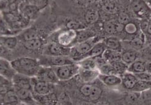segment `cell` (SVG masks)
<instances>
[{
    "mask_svg": "<svg viewBox=\"0 0 151 105\" xmlns=\"http://www.w3.org/2000/svg\"><path fill=\"white\" fill-rule=\"evenodd\" d=\"M11 62L17 73L30 78L35 77L41 67L39 61L28 57L18 58Z\"/></svg>",
    "mask_w": 151,
    "mask_h": 105,
    "instance_id": "1",
    "label": "cell"
},
{
    "mask_svg": "<svg viewBox=\"0 0 151 105\" xmlns=\"http://www.w3.org/2000/svg\"><path fill=\"white\" fill-rule=\"evenodd\" d=\"M98 41H99V38L94 36L86 41L75 44L71 47L70 57L76 62L81 57L87 53Z\"/></svg>",
    "mask_w": 151,
    "mask_h": 105,
    "instance_id": "2",
    "label": "cell"
},
{
    "mask_svg": "<svg viewBox=\"0 0 151 105\" xmlns=\"http://www.w3.org/2000/svg\"><path fill=\"white\" fill-rule=\"evenodd\" d=\"M53 68L59 80L65 81L71 79L74 76L78 75L81 67L76 62H74Z\"/></svg>",
    "mask_w": 151,
    "mask_h": 105,
    "instance_id": "3",
    "label": "cell"
},
{
    "mask_svg": "<svg viewBox=\"0 0 151 105\" xmlns=\"http://www.w3.org/2000/svg\"><path fill=\"white\" fill-rule=\"evenodd\" d=\"M41 66L47 67H58L75 62L70 56H51L45 55L39 60Z\"/></svg>",
    "mask_w": 151,
    "mask_h": 105,
    "instance_id": "4",
    "label": "cell"
},
{
    "mask_svg": "<svg viewBox=\"0 0 151 105\" xmlns=\"http://www.w3.org/2000/svg\"><path fill=\"white\" fill-rule=\"evenodd\" d=\"M130 8L132 12L140 20L151 17V9L144 0H132Z\"/></svg>",
    "mask_w": 151,
    "mask_h": 105,
    "instance_id": "5",
    "label": "cell"
},
{
    "mask_svg": "<svg viewBox=\"0 0 151 105\" xmlns=\"http://www.w3.org/2000/svg\"><path fill=\"white\" fill-rule=\"evenodd\" d=\"M78 31L67 29L60 32L57 37V41L65 47L71 48L76 44Z\"/></svg>",
    "mask_w": 151,
    "mask_h": 105,
    "instance_id": "6",
    "label": "cell"
},
{
    "mask_svg": "<svg viewBox=\"0 0 151 105\" xmlns=\"http://www.w3.org/2000/svg\"><path fill=\"white\" fill-rule=\"evenodd\" d=\"M71 48L65 47L58 42H52L45 48L44 54L51 56H70Z\"/></svg>",
    "mask_w": 151,
    "mask_h": 105,
    "instance_id": "7",
    "label": "cell"
},
{
    "mask_svg": "<svg viewBox=\"0 0 151 105\" xmlns=\"http://www.w3.org/2000/svg\"><path fill=\"white\" fill-rule=\"evenodd\" d=\"M32 92L34 94L44 95L52 93L54 90V84L38 80L35 77L32 78Z\"/></svg>",
    "mask_w": 151,
    "mask_h": 105,
    "instance_id": "8",
    "label": "cell"
},
{
    "mask_svg": "<svg viewBox=\"0 0 151 105\" xmlns=\"http://www.w3.org/2000/svg\"><path fill=\"white\" fill-rule=\"evenodd\" d=\"M35 78L39 80L52 84L57 83L59 81L54 68L47 66H41Z\"/></svg>",
    "mask_w": 151,
    "mask_h": 105,
    "instance_id": "9",
    "label": "cell"
},
{
    "mask_svg": "<svg viewBox=\"0 0 151 105\" xmlns=\"http://www.w3.org/2000/svg\"><path fill=\"white\" fill-rule=\"evenodd\" d=\"M0 74L2 77L12 81L17 73L12 67L11 62L4 58H1L0 59Z\"/></svg>",
    "mask_w": 151,
    "mask_h": 105,
    "instance_id": "10",
    "label": "cell"
},
{
    "mask_svg": "<svg viewBox=\"0 0 151 105\" xmlns=\"http://www.w3.org/2000/svg\"><path fill=\"white\" fill-rule=\"evenodd\" d=\"M14 87L28 89L32 91V78L17 73L12 80Z\"/></svg>",
    "mask_w": 151,
    "mask_h": 105,
    "instance_id": "11",
    "label": "cell"
},
{
    "mask_svg": "<svg viewBox=\"0 0 151 105\" xmlns=\"http://www.w3.org/2000/svg\"><path fill=\"white\" fill-rule=\"evenodd\" d=\"M106 50V47L103 41H99L92 47V49L87 53L81 57L76 62H78L82 59L88 58H98V57H102L104 52Z\"/></svg>",
    "mask_w": 151,
    "mask_h": 105,
    "instance_id": "12",
    "label": "cell"
},
{
    "mask_svg": "<svg viewBox=\"0 0 151 105\" xmlns=\"http://www.w3.org/2000/svg\"><path fill=\"white\" fill-rule=\"evenodd\" d=\"M13 89L19 101H23L28 104L34 103L33 92L32 90L14 87V86Z\"/></svg>",
    "mask_w": 151,
    "mask_h": 105,
    "instance_id": "13",
    "label": "cell"
},
{
    "mask_svg": "<svg viewBox=\"0 0 151 105\" xmlns=\"http://www.w3.org/2000/svg\"><path fill=\"white\" fill-rule=\"evenodd\" d=\"M100 73L98 70H90L83 68L80 69L78 75L81 80L84 83H91L93 82L98 77Z\"/></svg>",
    "mask_w": 151,
    "mask_h": 105,
    "instance_id": "14",
    "label": "cell"
},
{
    "mask_svg": "<svg viewBox=\"0 0 151 105\" xmlns=\"http://www.w3.org/2000/svg\"><path fill=\"white\" fill-rule=\"evenodd\" d=\"M98 79L107 87H115L121 85L122 80L118 75H104L99 74Z\"/></svg>",
    "mask_w": 151,
    "mask_h": 105,
    "instance_id": "15",
    "label": "cell"
},
{
    "mask_svg": "<svg viewBox=\"0 0 151 105\" xmlns=\"http://www.w3.org/2000/svg\"><path fill=\"white\" fill-rule=\"evenodd\" d=\"M121 78L122 80L121 85H122V87L125 89L130 91L133 89L136 83L138 81V79L135 74L128 71L122 74L121 76Z\"/></svg>",
    "mask_w": 151,
    "mask_h": 105,
    "instance_id": "16",
    "label": "cell"
},
{
    "mask_svg": "<svg viewBox=\"0 0 151 105\" xmlns=\"http://www.w3.org/2000/svg\"><path fill=\"white\" fill-rule=\"evenodd\" d=\"M33 97L35 101L39 103L41 105H56L58 103V98L53 92L44 95L33 94Z\"/></svg>",
    "mask_w": 151,
    "mask_h": 105,
    "instance_id": "17",
    "label": "cell"
},
{
    "mask_svg": "<svg viewBox=\"0 0 151 105\" xmlns=\"http://www.w3.org/2000/svg\"><path fill=\"white\" fill-rule=\"evenodd\" d=\"M18 101L13 88L1 94V105H17Z\"/></svg>",
    "mask_w": 151,
    "mask_h": 105,
    "instance_id": "18",
    "label": "cell"
},
{
    "mask_svg": "<svg viewBox=\"0 0 151 105\" xmlns=\"http://www.w3.org/2000/svg\"><path fill=\"white\" fill-rule=\"evenodd\" d=\"M147 63L144 61L137 59L129 65L127 71L134 74L145 72L147 69Z\"/></svg>",
    "mask_w": 151,
    "mask_h": 105,
    "instance_id": "19",
    "label": "cell"
},
{
    "mask_svg": "<svg viewBox=\"0 0 151 105\" xmlns=\"http://www.w3.org/2000/svg\"><path fill=\"white\" fill-rule=\"evenodd\" d=\"M107 49H110L121 52L122 45L120 40L115 36H110L102 40Z\"/></svg>",
    "mask_w": 151,
    "mask_h": 105,
    "instance_id": "20",
    "label": "cell"
},
{
    "mask_svg": "<svg viewBox=\"0 0 151 105\" xmlns=\"http://www.w3.org/2000/svg\"><path fill=\"white\" fill-rule=\"evenodd\" d=\"M102 57L106 62L112 63L121 60V52L106 49Z\"/></svg>",
    "mask_w": 151,
    "mask_h": 105,
    "instance_id": "21",
    "label": "cell"
},
{
    "mask_svg": "<svg viewBox=\"0 0 151 105\" xmlns=\"http://www.w3.org/2000/svg\"><path fill=\"white\" fill-rule=\"evenodd\" d=\"M1 45L8 50H14L18 44V38L14 36H1Z\"/></svg>",
    "mask_w": 151,
    "mask_h": 105,
    "instance_id": "22",
    "label": "cell"
},
{
    "mask_svg": "<svg viewBox=\"0 0 151 105\" xmlns=\"http://www.w3.org/2000/svg\"><path fill=\"white\" fill-rule=\"evenodd\" d=\"M81 68L90 70H98L96 58H88L76 62Z\"/></svg>",
    "mask_w": 151,
    "mask_h": 105,
    "instance_id": "23",
    "label": "cell"
},
{
    "mask_svg": "<svg viewBox=\"0 0 151 105\" xmlns=\"http://www.w3.org/2000/svg\"><path fill=\"white\" fill-rule=\"evenodd\" d=\"M138 53L134 50H127L121 53V60L129 65L138 59Z\"/></svg>",
    "mask_w": 151,
    "mask_h": 105,
    "instance_id": "24",
    "label": "cell"
},
{
    "mask_svg": "<svg viewBox=\"0 0 151 105\" xmlns=\"http://www.w3.org/2000/svg\"><path fill=\"white\" fill-rule=\"evenodd\" d=\"M96 36L94 33L90 30H86V28L84 29L81 30L79 31H78V36H77V40H76V44L86 41L90 38Z\"/></svg>",
    "mask_w": 151,
    "mask_h": 105,
    "instance_id": "25",
    "label": "cell"
},
{
    "mask_svg": "<svg viewBox=\"0 0 151 105\" xmlns=\"http://www.w3.org/2000/svg\"><path fill=\"white\" fill-rule=\"evenodd\" d=\"M150 89H151V82L138 80L134 88L131 91L140 93L146 91Z\"/></svg>",
    "mask_w": 151,
    "mask_h": 105,
    "instance_id": "26",
    "label": "cell"
},
{
    "mask_svg": "<svg viewBox=\"0 0 151 105\" xmlns=\"http://www.w3.org/2000/svg\"><path fill=\"white\" fill-rule=\"evenodd\" d=\"M98 71L101 74L104 75H118L113 65L109 63L106 62L98 68Z\"/></svg>",
    "mask_w": 151,
    "mask_h": 105,
    "instance_id": "27",
    "label": "cell"
},
{
    "mask_svg": "<svg viewBox=\"0 0 151 105\" xmlns=\"http://www.w3.org/2000/svg\"><path fill=\"white\" fill-rule=\"evenodd\" d=\"M110 64H111L113 67H114L118 75L121 76L122 74L127 72L129 65L124 63L122 60L115 62Z\"/></svg>",
    "mask_w": 151,
    "mask_h": 105,
    "instance_id": "28",
    "label": "cell"
},
{
    "mask_svg": "<svg viewBox=\"0 0 151 105\" xmlns=\"http://www.w3.org/2000/svg\"><path fill=\"white\" fill-rule=\"evenodd\" d=\"M139 30H141L139 27V24H137L134 22L130 21L125 25L124 32L128 35H133L138 33Z\"/></svg>",
    "mask_w": 151,
    "mask_h": 105,
    "instance_id": "29",
    "label": "cell"
},
{
    "mask_svg": "<svg viewBox=\"0 0 151 105\" xmlns=\"http://www.w3.org/2000/svg\"><path fill=\"white\" fill-rule=\"evenodd\" d=\"M42 44V41L38 37L36 38V39L25 41L24 42V45L28 50H36L37 49H39L41 47Z\"/></svg>",
    "mask_w": 151,
    "mask_h": 105,
    "instance_id": "30",
    "label": "cell"
},
{
    "mask_svg": "<svg viewBox=\"0 0 151 105\" xmlns=\"http://www.w3.org/2000/svg\"><path fill=\"white\" fill-rule=\"evenodd\" d=\"M99 13L96 11H88L86 14L85 18H86V21L88 24H93L96 22L99 19Z\"/></svg>",
    "mask_w": 151,
    "mask_h": 105,
    "instance_id": "31",
    "label": "cell"
},
{
    "mask_svg": "<svg viewBox=\"0 0 151 105\" xmlns=\"http://www.w3.org/2000/svg\"><path fill=\"white\" fill-rule=\"evenodd\" d=\"M22 37L25 42L38 38V33L34 28H29L22 35Z\"/></svg>",
    "mask_w": 151,
    "mask_h": 105,
    "instance_id": "32",
    "label": "cell"
},
{
    "mask_svg": "<svg viewBox=\"0 0 151 105\" xmlns=\"http://www.w3.org/2000/svg\"><path fill=\"white\" fill-rule=\"evenodd\" d=\"M116 23L114 21H108L104 24V29L108 34H115L116 32Z\"/></svg>",
    "mask_w": 151,
    "mask_h": 105,
    "instance_id": "33",
    "label": "cell"
},
{
    "mask_svg": "<svg viewBox=\"0 0 151 105\" xmlns=\"http://www.w3.org/2000/svg\"><path fill=\"white\" fill-rule=\"evenodd\" d=\"M101 94L102 89L99 87H98V86L93 85L92 91L89 97V99L93 101L98 100L101 96Z\"/></svg>",
    "mask_w": 151,
    "mask_h": 105,
    "instance_id": "34",
    "label": "cell"
},
{
    "mask_svg": "<svg viewBox=\"0 0 151 105\" xmlns=\"http://www.w3.org/2000/svg\"><path fill=\"white\" fill-rule=\"evenodd\" d=\"M93 88V85L91 83H85L80 88V92L83 96L86 97H90Z\"/></svg>",
    "mask_w": 151,
    "mask_h": 105,
    "instance_id": "35",
    "label": "cell"
},
{
    "mask_svg": "<svg viewBox=\"0 0 151 105\" xmlns=\"http://www.w3.org/2000/svg\"><path fill=\"white\" fill-rule=\"evenodd\" d=\"M102 9L107 13H113L116 10V4L111 1H107L102 6Z\"/></svg>",
    "mask_w": 151,
    "mask_h": 105,
    "instance_id": "36",
    "label": "cell"
},
{
    "mask_svg": "<svg viewBox=\"0 0 151 105\" xmlns=\"http://www.w3.org/2000/svg\"><path fill=\"white\" fill-rule=\"evenodd\" d=\"M67 27L68 29L79 31L81 30L84 29V27L79 22L76 21H70L67 24Z\"/></svg>",
    "mask_w": 151,
    "mask_h": 105,
    "instance_id": "37",
    "label": "cell"
},
{
    "mask_svg": "<svg viewBox=\"0 0 151 105\" xmlns=\"http://www.w3.org/2000/svg\"><path fill=\"white\" fill-rule=\"evenodd\" d=\"M117 21L122 24L126 25L130 22V19L129 15L127 13L120 12L118 15Z\"/></svg>",
    "mask_w": 151,
    "mask_h": 105,
    "instance_id": "38",
    "label": "cell"
},
{
    "mask_svg": "<svg viewBox=\"0 0 151 105\" xmlns=\"http://www.w3.org/2000/svg\"><path fill=\"white\" fill-rule=\"evenodd\" d=\"M135 75L137 76L138 79L139 80H143V81L151 82V74L147 71L136 74Z\"/></svg>",
    "mask_w": 151,
    "mask_h": 105,
    "instance_id": "39",
    "label": "cell"
},
{
    "mask_svg": "<svg viewBox=\"0 0 151 105\" xmlns=\"http://www.w3.org/2000/svg\"><path fill=\"white\" fill-rule=\"evenodd\" d=\"M26 12L27 14V15L29 16L34 15V13L35 12V8H34L33 6L28 7H27V9L26 10Z\"/></svg>",
    "mask_w": 151,
    "mask_h": 105,
    "instance_id": "40",
    "label": "cell"
},
{
    "mask_svg": "<svg viewBox=\"0 0 151 105\" xmlns=\"http://www.w3.org/2000/svg\"><path fill=\"white\" fill-rule=\"evenodd\" d=\"M146 71L149 73L151 74V62H147V69Z\"/></svg>",
    "mask_w": 151,
    "mask_h": 105,
    "instance_id": "41",
    "label": "cell"
},
{
    "mask_svg": "<svg viewBox=\"0 0 151 105\" xmlns=\"http://www.w3.org/2000/svg\"><path fill=\"white\" fill-rule=\"evenodd\" d=\"M148 7L151 9V0H144Z\"/></svg>",
    "mask_w": 151,
    "mask_h": 105,
    "instance_id": "42",
    "label": "cell"
},
{
    "mask_svg": "<svg viewBox=\"0 0 151 105\" xmlns=\"http://www.w3.org/2000/svg\"><path fill=\"white\" fill-rule=\"evenodd\" d=\"M28 105H39V104H35V103H31V104H29Z\"/></svg>",
    "mask_w": 151,
    "mask_h": 105,
    "instance_id": "43",
    "label": "cell"
}]
</instances>
